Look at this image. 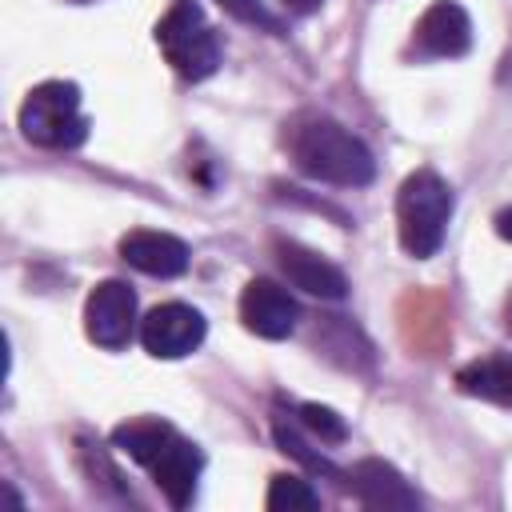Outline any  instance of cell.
Listing matches in <instances>:
<instances>
[{"label": "cell", "instance_id": "cell-12", "mask_svg": "<svg viewBox=\"0 0 512 512\" xmlns=\"http://www.w3.org/2000/svg\"><path fill=\"white\" fill-rule=\"evenodd\" d=\"M344 484H348V492L364 508H384V512H392V508H420L416 488L392 464H384V460H360V464H352Z\"/></svg>", "mask_w": 512, "mask_h": 512}, {"label": "cell", "instance_id": "cell-14", "mask_svg": "<svg viewBox=\"0 0 512 512\" xmlns=\"http://www.w3.org/2000/svg\"><path fill=\"white\" fill-rule=\"evenodd\" d=\"M272 512H308V508H320V492L304 480V476H272L268 484V500H264Z\"/></svg>", "mask_w": 512, "mask_h": 512}, {"label": "cell", "instance_id": "cell-4", "mask_svg": "<svg viewBox=\"0 0 512 512\" xmlns=\"http://www.w3.org/2000/svg\"><path fill=\"white\" fill-rule=\"evenodd\" d=\"M156 44L176 76L184 80H208L220 68V40L212 24L204 20L200 0H172L168 12L156 24Z\"/></svg>", "mask_w": 512, "mask_h": 512}, {"label": "cell", "instance_id": "cell-1", "mask_svg": "<svg viewBox=\"0 0 512 512\" xmlns=\"http://www.w3.org/2000/svg\"><path fill=\"white\" fill-rule=\"evenodd\" d=\"M292 160L304 176L320 180V184H336V188H364L376 176V156L372 148L348 132L344 124L328 120V116H308L292 128Z\"/></svg>", "mask_w": 512, "mask_h": 512}, {"label": "cell", "instance_id": "cell-3", "mask_svg": "<svg viewBox=\"0 0 512 512\" xmlns=\"http://www.w3.org/2000/svg\"><path fill=\"white\" fill-rule=\"evenodd\" d=\"M20 132L36 148H80L88 136V116L80 108V88L68 80L36 84L20 104Z\"/></svg>", "mask_w": 512, "mask_h": 512}, {"label": "cell", "instance_id": "cell-20", "mask_svg": "<svg viewBox=\"0 0 512 512\" xmlns=\"http://www.w3.org/2000/svg\"><path fill=\"white\" fill-rule=\"evenodd\" d=\"M72 4H92V0H72Z\"/></svg>", "mask_w": 512, "mask_h": 512}, {"label": "cell", "instance_id": "cell-19", "mask_svg": "<svg viewBox=\"0 0 512 512\" xmlns=\"http://www.w3.org/2000/svg\"><path fill=\"white\" fill-rule=\"evenodd\" d=\"M504 328H508V332H512V296H508V300H504Z\"/></svg>", "mask_w": 512, "mask_h": 512}, {"label": "cell", "instance_id": "cell-15", "mask_svg": "<svg viewBox=\"0 0 512 512\" xmlns=\"http://www.w3.org/2000/svg\"><path fill=\"white\" fill-rule=\"evenodd\" d=\"M300 420L308 424L312 436H320V444H340L344 440V420L332 412V408H320V404H300Z\"/></svg>", "mask_w": 512, "mask_h": 512}, {"label": "cell", "instance_id": "cell-2", "mask_svg": "<svg viewBox=\"0 0 512 512\" xmlns=\"http://www.w3.org/2000/svg\"><path fill=\"white\" fill-rule=\"evenodd\" d=\"M448 220H452V188L432 168L404 176V184L396 192V224H400L404 252L416 260L436 256L444 244Z\"/></svg>", "mask_w": 512, "mask_h": 512}, {"label": "cell", "instance_id": "cell-16", "mask_svg": "<svg viewBox=\"0 0 512 512\" xmlns=\"http://www.w3.org/2000/svg\"><path fill=\"white\" fill-rule=\"evenodd\" d=\"M224 12H232L236 20H244V24H256V28H264V32H272V36H284V24L260 4V0H216Z\"/></svg>", "mask_w": 512, "mask_h": 512}, {"label": "cell", "instance_id": "cell-8", "mask_svg": "<svg viewBox=\"0 0 512 512\" xmlns=\"http://www.w3.org/2000/svg\"><path fill=\"white\" fill-rule=\"evenodd\" d=\"M472 48V20L456 0H436L412 32V52L424 60H452Z\"/></svg>", "mask_w": 512, "mask_h": 512}, {"label": "cell", "instance_id": "cell-17", "mask_svg": "<svg viewBox=\"0 0 512 512\" xmlns=\"http://www.w3.org/2000/svg\"><path fill=\"white\" fill-rule=\"evenodd\" d=\"M496 236L512 244V208H504V212H496Z\"/></svg>", "mask_w": 512, "mask_h": 512}, {"label": "cell", "instance_id": "cell-11", "mask_svg": "<svg viewBox=\"0 0 512 512\" xmlns=\"http://www.w3.org/2000/svg\"><path fill=\"white\" fill-rule=\"evenodd\" d=\"M200 468H204V456L192 440H184L180 432H172V440L156 452V460L148 464L152 472V484L164 492V500L172 508H188L192 496H196V480H200Z\"/></svg>", "mask_w": 512, "mask_h": 512}, {"label": "cell", "instance_id": "cell-13", "mask_svg": "<svg viewBox=\"0 0 512 512\" xmlns=\"http://www.w3.org/2000/svg\"><path fill=\"white\" fill-rule=\"evenodd\" d=\"M456 384L464 396L512 408V356H480L456 372Z\"/></svg>", "mask_w": 512, "mask_h": 512}, {"label": "cell", "instance_id": "cell-7", "mask_svg": "<svg viewBox=\"0 0 512 512\" xmlns=\"http://www.w3.org/2000/svg\"><path fill=\"white\" fill-rule=\"evenodd\" d=\"M240 320H244L248 332L264 336V340H284L300 324V304L284 284H276L268 276H256V280L244 284Z\"/></svg>", "mask_w": 512, "mask_h": 512}, {"label": "cell", "instance_id": "cell-6", "mask_svg": "<svg viewBox=\"0 0 512 512\" xmlns=\"http://www.w3.org/2000/svg\"><path fill=\"white\" fill-rule=\"evenodd\" d=\"M204 332H208V320L200 316V308L180 304V300L156 304L140 320V344L156 360H184V356H192L204 344Z\"/></svg>", "mask_w": 512, "mask_h": 512}, {"label": "cell", "instance_id": "cell-18", "mask_svg": "<svg viewBox=\"0 0 512 512\" xmlns=\"http://www.w3.org/2000/svg\"><path fill=\"white\" fill-rule=\"evenodd\" d=\"M288 12H296V16H308V12H316L324 0H280Z\"/></svg>", "mask_w": 512, "mask_h": 512}, {"label": "cell", "instance_id": "cell-5", "mask_svg": "<svg viewBox=\"0 0 512 512\" xmlns=\"http://www.w3.org/2000/svg\"><path fill=\"white\" fill-rule=\"evenodd\" d=\"M84 332L96 348L120 352L140 332L136 320V292L124 280H100L84 300Z\"/></svg>", "mask_w": 512, "mask_h": 512}, {"label": "cell", "instance_id": "cell-10", "mask_svg": "<svg viewBox=\"0 0 512 512\" xmlns=\"http://www.w3.org/2000/svg\"><path fill=\"white\" fill-rule=\"evenodd\" d=\"M120 260L132 264L136 272L144 276H160V280H172L180 272H188V244L172 232H152V228H136L128 236H120Z\"/></svg>", "mask_w": 512, "mask_h": 512}, {"label": "cell", "instance_id": "cell-9", "mask_svg": "<svg viewBox=\"0 0 512 512\" xmlns=\"http://www.w3.org/2000/svg\"><path fill=\"white\" fill-rule=\"evenodd\" d=\"M276 260H280V272L288 276L292 288L320 296V300H344L348 296V276L328 256H320L296 240H276Z\"/></svg>", "mask_w": 512, "mask_h": 512}]
</instances>
